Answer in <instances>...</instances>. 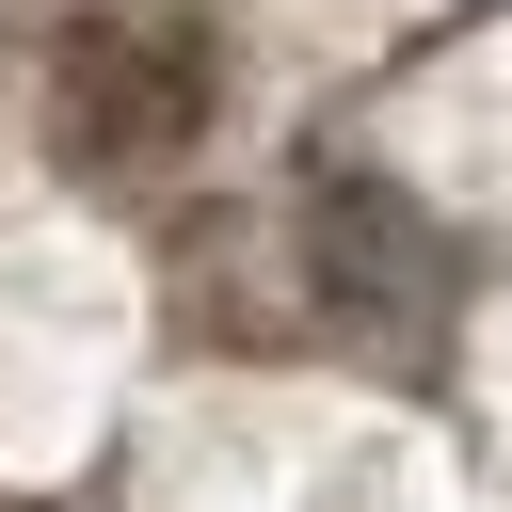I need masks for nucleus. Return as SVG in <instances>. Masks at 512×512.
Returning a JSON list of instances; mask_svg holds the SVG:
<instances>
[{
	"mask_svg": "<svg viewBox=\"0 0 512 512\" xmlns=\"http://www.w3.org/2000/svg\"><path fill=\"white\" fill-rule=\"evenodd\" d=\"M192 64H208V48L160 32V16H80V32H64V128H80V160H160V144H192V112H208Z\"/></svg>",
	"mask_w": 512,
	"mask_h": 512,
	"instance_id": "nucleus-1",
	"label": "nucleus"
}]
</instances>
